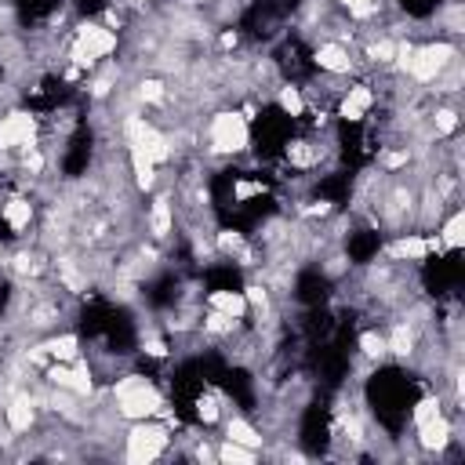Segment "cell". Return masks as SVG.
I'll list each match as a JSON object with an SVG mask.
<instances>
[{
	"mask_svg": "<svg viewBox=\"0 0 465 465\" xmlns=\"http://www.w3.org/2000/svg\"><path fill=\"white\" fill-rule=\"evenodd\" d=\"M203 138V156L214 163H232L251 153V120L236 105H222L203 116L200 124Z\"/></svg>",
	"mask_w": 465,
	"mask_h": 465,
	"instance_id": "cell-1",
	"label": "cell"
},
{
	"mask_svg": "<svg viewBox=\"0 0 465 465\" xmlns=\"http://www.w3.org/2000/svg\"><path fill=\"white\" fill-rule=\"evenodd\" d=\"M461 58V44L458 40H447V36H425V40H414L411 44V54H407V65H403V76L418 87H429L450 62Z\"/></svg>",
	"mask_w": 465,
	"mask_h": 465,
	"instance_id": "cell-2",
	"label": "cell"
},
{
	"mask_svg": "<svg viewBox=\"0 0 465 465\" xmlns=\"http://www.w3.org/2000/svg\"><path fill=\"white\" fill-rule=\"evenodd\" d=\"M174 440V429L163 418H142V421H127L124 425V440H120V458L124 461H156L167 454Z\"/></svg>",
	"mask_w": 465,
	"mask_h": 465,
	"instance_id": "cell-3",
	"label": "cell"
},
{
	"mask_svg": "<svg viewBox=\"0 0 465 465\" xmlns=\"http://www.w3.org/2000/svg\"><path fill=\"white\" fill-rule=\"evenodd\" d=\"M36 142H40V113L22 109V105L0 113V149L4 153H22Z\"/></svg>",
	"mask_w": 465,
	"mask_h": 465,
	"instance_id": "cell-4",
	"label": "cell"
},
{
	"mask_svg": "<svg viewBox=\"0 0 465 465\" xmlns=\"http://www.w3.org/2000/svg\"><path fill=\"white\" fill-rule=\"evenodd\" d=\"M309 69L312 73H327V76L356 80V54H352V47H345L338 40H316L309 47Z\"/></svg>",
	"mask_w": 465,
	"mask_h": 465,
	"instance_id": "cell-5",
	"label": "cell"
},
{
	"mask_svg": "<svg viewBox=\"0 0 465 465\" xmlns=\"http://www.w3.org/2000/svg\"><path fill=\"white\" fill-rule=\"evenodd\" d=\"M378 105V98H374V87L367 84V80H349V87L338 94V102H334V116L341 120V124H363L367 116H371V109Z\"/></svg>",
	"mask_w": 465,
	"mask_h": 465,
	"instance_id": "cell-6",
	"label": "cell"
},
{
	"mask_svg": "<svg viewBox=\"0 0 465 465\" xmlns=\"http://www.w3.org/2000/svg\"><path fill=\"white\" fill-rule=\"evenodd\" d=\"M356 356L367 360L371 367L389 363V345H385V327L381 323H363L356 334Z\"/></svg>",
	"mask_w": 465,
	"mask_h": 465,
	"instance_id": "cell-7",
	"label": "cell"
},
{
	"mask_svg": "<svg viewBox=\"0 0 465 465\" xmlns=\"http://www.w3.org/2000/svg\"><path fill=\"white\" fill-rule=\"evenodd\" d=\"M203 305H207V309H218V312H225V316H232V320H247L243 287H240V291H232V287H214V291L203 294Z\"/></svg>",
	"mask_w": 465,
	"mask_h": 465,
	"instance_id": "cell-8",
	"label": "cell"
},
{
	"mask_svg": "<svg viewBox=\"0 0 465 465\" xmlns=\"http://www.w3.org/2000/svg\"><path fill=\"white\" fill-rule=\"evenodd\" d=\"M436 236L443 240V247H447L450 254H458V251H461V243H465V214H461V203H454V207L440 218Z\"/></svg>",
	"mask_w": 465,
	"mask_h": 465,
	"instance_id": "cell-9",
	"label": "cell"
},
{
	"mask_svg": "<svg viewBox=\"0 0 465 465\" xmlns=\"http://www.w3.org/2000/svg\"><path fill=\"white\" fill-rule=\"evenodd\" d=\"M218 461H240V465H251L254 458H258V450H251V447H243V443H232V440H225V436H218Z\"/></svg>",
	"mask_w": 465,
	"mask_h": 465,
	"instance_id": "cell-10",
	"label": "cell"
}]
</instances>
